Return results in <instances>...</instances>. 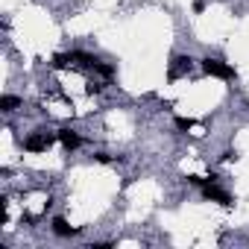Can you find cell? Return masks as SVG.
<instances>
[{
	"mask_svg": "<svg viewBox=\"0 0 249 249\" xmlns=\"http://www.w3.org/2000/svg\"><path fill=\"white\" fill-rule=\"evenodd\" d=\"M220 161H237V150H223V156H220Z\"/></svg>",
	"mask_w": 249,
	"mask_h": 249,
	"instance_id": "obj_14",
	"label": "cell"
},
{
	"mask_svg": "<svg viewBox=\"0 0 249 249\" xmlns=\"http://www.w3.org/2000/svg\"><path fill=\"white\" fill-rule=\"evenodd\" d=\"M56 135H59V144H62V147H65L68 153H73V150H79V147H82V135H79L76 129H71V126L59 129Z\"/></svg>",
	"mask_w": 249,
	"mask_h": 249,
	"instance_id": "obj_5",
	"label": "cell"
},
{
	"mask_svg": "<svg viewBox=\"0 0 249 249\" xmlns=\"http://www.w3.org/2000/svg\"><path fill=\"white\" fill-rule=\"evenodd\" d=\"M108 246H114V243H111V240H94L88 249H108Z\"/></svg>",
	"mask_w": 249,
	"mask_h": 249,
	"instance_id": "obj_16",
	"label": "cell"
},
{
	"mask_svg": "<svg viewBox=\"0 0 249 249\" xmlns=\"http://www.w3.org/2000/svg\"><path fill=\"white\" fill-rule=\"evenodd\" d=\"M194 12H196V15L205 12V0H196V3H194Z\"/></svg>",
	"mask_w": 249,
	"mask_h": 249,
	"instance_id": "obj_17",
	"label": "cell"
},
{
	"mask_svg": "<svg viewBox=\"0 0 249 249\" xmlns=\"http://www.w3.org/2000/svg\"><path fill=\"white\" fill-rule=\"evenodd\" d=\"M71 62H73V59H71V53H56V56L50 59V68H53V71H65Z\"/></svg>",
	"mask_w": 249,
	"mask_h": 249,
	"instance_id": "obj_11",
	"label": "cell"
},
{
	"mask_svg": "<svg viewBox=\"0 0 249 249\" xmlns=\"http://www.w3.org/2000/svg\"><path fill=\"white\" fill-rule=\"evenodd\" d=\"M71 59H73L79 68H88V71H94L97 62H100V59H97L94 53H88V50H71Z\"/></svg>",
	"mask_w": 249,
	"mask_h": 249,
	"instance_id": "obj_7",
	"label": "cell"
},
{
	"mask_svg": "<svg viewBox=\"0 0 249 249\" xmlns=\"http://www.w3.org/2000/svg\"><path fill=\"white\" fill-rule=\"evenodd\" d=\"M94 73H97V76H103V79L108 82V79L117 73V68H114L111 62H103V59H100V62H97V68H94Z\"/></svg>",
	"mask_w": 249,
	"mask_h": 249,
	"instance_id": "obj_9",
	"label": "cell"
},
{
	"mask_svg": "<svg viewBox=\"0 0 249 249\" xmlns=\"http://www.w3.org/2000/svg\"><path fill=\"white\" fill-rule=\"evenodd\" d=\"M85 91L94 97V94H103V91H106V85H103V82H88V85H85Z\"/></svg>",
	"mask_w": 249,
	"mask_h": 249,
	"instance_id": "obj_13",
	"label": "cell"
},
{
	"mask_svg": "<svg viewBox=\"0 0 249 249\" xmlns=\"http://www.w3.org/2000/svg\"><path fill=\"white\" fill-rule=\"evenodd\" d=\"M94 161H100V164H111V161H123V156H108V153H94Z\"/></svg>",
	"mask_w": 249,
	"mask_h": 249,
	"instance_id": "obj_12",
	"label": "cell"
},
{
	"mask_svg": "<svg viewBox=\"0 0 249 249\" xmlns=\"http://www.w3.org/2000/svg\"><path fill=\"white\" fill-rule=\"evenodd\" d=\"M199 68H202V73L205 76H217V79H237V68L234 65H229V62H223V59H217V56H205V59H199Z\"/></svg>",
	"mask_w": 249,
	"mask_h": 249,
	"instance_id": "obj_2",
	"label": "cell"
},
{
	"mask_svg": "<svg viewBox=\"0 0 249 249\" xmlns=\"http://www.w3.org/2000/svg\"><path fill=\"white\" fill-rule=\"evenodd\" d=\"M194 65H196V59H194L191 53H176V56L170 59V71H167V79H170V82H176V79L188 76V73L194 71Z\"/></svg>",
	"mask_w": 249,
	"mask_h": 249,
	"instance_id": "obj_3",
	"label": "cell"
},
{
	"mask_svg": "<svg viewBox=\"0 0 249 249\" xmlns=\"http://www.w3.org/2000/svg\"><path fill=\"white\" fill-rule=\"evenodd\" d=\"M24 223H27V226H36V223H38V217H36V214H30V211H24V214H21V226H24Z\"/></svg>",
	"mask_w": 249,
	"mask_h": 249,
	"instance_id": "obj_15",
	"label": "cell"
},
{
	"mask_svg": "<svg viewBox=\"0 0 249 249\" xmlns=\"http://www.w3.org/2000/svg\"><path fill=\"white\" fill-rule=\"evenodd\" d=\"M24 106V100L18 97V94H3V97H0V111H3V114H12V111H18Z\"/></svg>",
	"mask_w": 249,
	"mask_h": 249,
	"instance_id": "obj_8",
	"label": "cell"
},
{
	"mask_svg": "<svg viewBox=\"0 0 249 249\" xmlns=\"http://www.w3.org/2000/svg\"><path fill=\"white\" fill-rule=\"evenodd\" d=\"M199 191H202V199H208V202H217V205H223V208H231V205H234V196H231L229 191H223L217 182H208V185H202Z\"/></svg>",
	"mask_w": 249,
	"mask_h": 249,
	"instance_id": "obj_4",
	"label": "cell"
},
{
	"mask_svg": "<svg viewBox=\"0 0 249 249\" xmlns=\"http://www.w3.org/2000/svg\"><path fill=\"white\" fill-rule=\"evenodd\" d=\"M173 126H176L179 132H191V129L196 126V120H194V117H182V114H176V117H173Z\"/></svg>",
	"mask_w": 249,
	"mask_h": 249,
	"instance_id": "obj_10",
	"label": "cell"
},
{
	"mask_svg": "<svg viewBox=\"0 0 249 249\" xmlns=\"http://www.w3.org/2000/svg\"><path fill=\"white\" fill-rule=\"evenodd\" d=\"M56 141H59L56 132H50V129H33V132L21 141V147H24V153H47Z\"/></svg>",
	"mask_w": 249,
	"mask_h": 249,
	"instance_id": "obj_1",
	"label": "cell"
},
{
	"mask_svg": "<svg viewBox=\"0 0 249 249\" xmlns=\"http://www.w3.org/2000/svg\"><path fill=\"white\" fill-rule=\"evenodd\" d=\"M50 231H53L56 237H76V234H82V229H73V226H71L62 214L50 220Z\"/></svg>",
	"mask_w": 249,
	"mask_h": 249,
	"instance_id": "obj_6",
	"label": "cell"
}]
</instances>
